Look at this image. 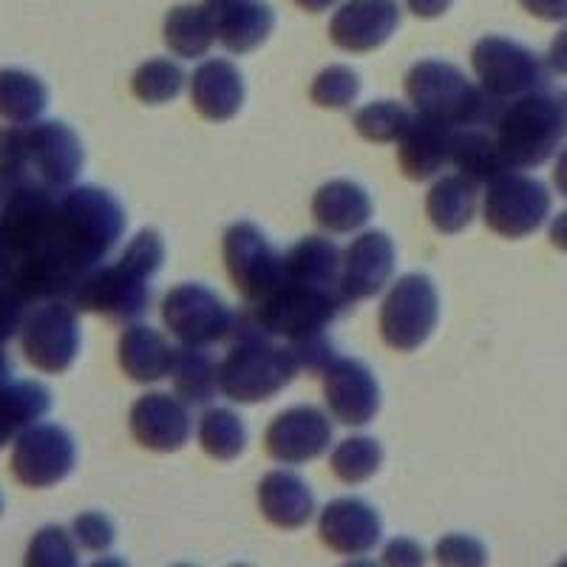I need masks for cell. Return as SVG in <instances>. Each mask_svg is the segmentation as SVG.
Instances as JSON below:
<instances>
[{
  "mask_svg": "<svg viewBox=\"0 0 567 567\" xmlns=\"http://www.w3.org/2000/svg\"><path fill=\"white\" fill-rule=\"evenodd\" d=\"M165 245L154 227H145L128 241L114 265H100L78 281L69 301L74 310L100 312L111 321H134L151 303V281L159 272Z\"/></svg>",
  "mask_w": 567,
  "mask_h": 567,
  "instance_id": "obj_1",
  "label": "cell"
},
{
  "mask_svg": "<svg viewBox=\"0 0 567 567\" xmlns=\"http://www.w3.org/2000/svg\"><path fill=\"white\" fill-rule=\"evenodd\" d=\"M125 233V210L114 194L94 185L69 187L58 196L49 247L80 278L97 270Z\"/></svg>",
  "mask_w": 567,
  "mask_h": 567,
  "instance_id": "obj_2",
  "label": "cell"
},
{
  "mask_svg": "<svg viewBox=\"0 0 567 567\" xmlns=\"http://www.w3.org/2000/svg\"><path fill=\"white\" fill-rule=\"evenodd\" d=\"M301 363L290 343H276L252 321L250 312H236L230 349L219 363L221 394L233 403H261L290 386Z\"/></svg>",
  "mask_w": 567,
  "mask_h": 567,
  "instance_id": "obj_3",
  "label": "cell"
},
{
  "mask_svg": "<svg viewBox=\"0 0 567 567\" xmlns=\"http://www.w3.org/2000/svg\"><path fill=\"white\" fill-rule=\"evenodd\" d=\"M406 94L420 116L449 128H491L505 105L443 60H420L406 74Z\"/></svg>",
  "mask_w": 567,
  "mask_h": 567,
  "instance_id": "obj_4",
  "label": "cell"
},
{
  "mask_svg": "<svg viewBox=\"0 0 567 567\" xmlns=\"http://www.w3.org/2000/svg\"><path fill=\"white\" fill-rule=\"evenodd\" d=\"M494 136L511 171L545 165L567 140V89L534 91L505 103Z\"/></svg>",
  "mask_w": 567,
  "mask_h": 567,
  "instance_id": "obj_5",
  "label": "cell"
},
{
  "mask_svg": "<svg viewBox=\"0 0 567 567\" xmlns=\"http://www.w3.org/2000/svg\"><path fill=\"white\" fill-rule=\"evenodd\" d=\"M343 303L347 298L341 290L281 276L276 290L252 303V310L247 312L267 336L298 343L303 338L321 336L323 329L336 321Z\"/></svg>",
  "mask_w": 567,
  "mask_h": 567,
  "instance_id": "obj_6",
  "label": "cell"
},
{
  "mask_svg": "<svg viewBox=\"0 0 567 567\" xmlns=\"http://www.w3.org/2000/svg\"><path fill=\"white\" fill-rule=\"evenodd\" d=\"M471 65L488 97L503 105L550 85V65L542 63L539 54L530 52L528 45L496 34L483 38L471 49Z\"/></svg>",
  "mask_w": 567,
  "mask_h": 567,
  "instance_id": "obj_7",
  "label": "cell"
},
{
  "mask_svg": "<svg viewBox=\"0 0 567 567\" xmlns=\"http://www.w3.org/2000/svg\"><path fill=\"white\" fill-rule=\"evenodd\" d=\"M440 318L437 287L423 272H409L392 284L381 307V336L394 352H414L429 341Z\"/></svg>",
  "mask_w": 567,
  "mask_h": 567,
  "instance_id": "obj_8",
  "label": "cell"
},
{
  "mask_svg": "<svg viewBox=\"0 0 567 567\" xmlns=\"http://www.w3.org/2000/svg\"><path fill=\"white\" fill-rule=\"evenodd\" d=\"M550 216V194L534 176L519 171L488 182L483 199V219L488 230L503 239H525Z\"/></svg>",
  "mask_w": 567,
  "mask_h": 567,
  "instance_id": "obj_9",
  "label": "cell"
},
{
  "mask_svg": "<svg viewBox=\"0 0 567 567\" xmlns=\"http://www.w3.org/2000/svg\"><path fill=\"white\" fill-rule=\"evenodd\" d=\"M162 323L182 347H213L230 338L236 312L202 284H179L162 298Z\"/></svg>",
  "mask_w": 567,
  "mask_h": 567,
  "instance_id": "obj_10",
  "label": "cell"
},
{
  "mask_svg": "<svg viewBox=\"0 0 567 567\" xmlns=\"http://www.w3.org/2000/svg\"><path fill=\"white\" fill-rule=\"evenodd\" d=\"M225 265L233 287L247 303H258L276 290L284 276V256L267 241V236L250 221H236L225 233Z\"/></svg>",
  "mask_w": 567,
  "mask_h": 567,
  "instance_id": "obj_11",
  "label": "cell"
},
{
  "mask_svg": "<svg viewBox=\"0 0 567 567\" xmlns=\"http://www.w3.org/2000/svg\"><path fill=\"white\" fill-rule=\"evenodd\" d=\"M78 463L74 437L58 423H34L14 437L12 474L27 488H52L63 483Z\"/></svg>",
  "mask_w": 567,
  "mask_h": 567,
  "instance_id": "obj_12",
  "label": "cell"
},
{
  "mask_svg": "<svg viewBox=\"0 0 567 567\" xmlns=\"http://www.w3.org/2000/svg\"><path fill=\"white\" fill-rule=\"evenodd\" d=\"M20 343L29 363L45 374H60L80 352V323L74 307L65 301L38 303L23 321Z\"/></svg>",
  "mask_w": 567,
  "mask_h": 567,
  "instance_id": "obj_13",
  "label": "cell"
},
{
  "mask_svg": "<svg viewBox=\"0 0 567 567\" xmlns=\"http://www.w3.org/2000/svg\"><path fill=\"white\" fill-rule=\"evenodd\" d=\"M58 213V194L43 185L23 182V185L3 187L0 199V241L12 247L20 258L49 245Z\"/></svg>",
  "mask_w": 567,
  "mask_h": 567,
  "instance_id": "obj_14",
  "label": "cell"
},
{
  "mask_svg": "<svg viewBox=\"0 0 567 567\" xmlns=\"http://www.w3.org/2000/svg\"><path fill=\"white\" fill-rule=\"evenodd\" d=\"M29 140V179L52 194H65L74 187L83 171V142L65 123L45 120L27 125Z\"/></svg>",
  "mask_w": 567,
  "mask_h": 567,
  "instance_id": "obj_15",
  "label": "cell"
},
{
  "mask_svg": "<svg viewBox=\"0 0 567 567\" xmlns=\"http://www.w3.org/2000/svg\"><path fill=\"white\" fill-rule=\"evenodd\" d=\"M332 423L318 406H292L278 414L265 434V449L276 463L303 465L329 452Z\"/></svg>",
  "mask_w": 567,
  "mask_h": 567,
  "instance_id": "obj_16",
  "label": "cell"
},
{
  "mask_svg": "<svg viewBox=\"0 0 567 567\" xmlns=\"http://www.w3.org/2000/svg\"><path fill=\"white\" fill-rule=\"evenodd\" d=\"M318 536L332 554H372L383 539V519L361 496H338L318 511Z\"/></svg>",
  "mask_w": 567,
  "mask_h": 567,
  "instance_id": "obj_17",
  "label": "cell"
},
{
  "mask_svg": "<svg viewBox=\"0 0 567 567\" xmlns=\"http://www.w3.org/2000/svg\"><path fill=\"white\" fill-rule=\"evenodd\" d=\"M323 378V400L329 414L343 425L372 423L381 409V386L374 381L372 369L354 358H336Z\"/></svg>",
  "mask_w": 567,
  "mask_h": 567,
  "instance_id": "obj_18",
  "label": "cell"
},
{
  "mask_svg": "<svg viewBox=\"0 0 567 567\" xmlns=\"http://www.w3.org/2000/svg\"><path fill=\"white\" fill-rule=\"evenodd\" d=\"M128 420L136 443L159 454L179 452L194 432V420H190L185 400L165 392L142 394L131 406Z\"/></svg>",
  "mask_w": 567,
  "mask_h": 567,
  "instance_id": "obj_19",
  "label": "cell"
},
{
  "mask_svg": "<svg viewBox=\"0 0 567 567\" xmlns=\"http://www.w3.org/2000/svg\"><path fill=\"white\" fill-rule=\"evenodd\" d=\"M400 27L398 0H347L329 23V40L352 54L381 49Z\"/></svg>",
  "mask_w": 567,
  "mask_h": 567,
  "instance_id": "obj_20",
  "label": "cell"
},
{
  "mask_svg": "<svg viewBox=\"0 0 567 567\" xmlns=\"http://www.w3.org/2000/svg\"><path fill=\"white\" fill-rule=\"evenodd\" d=\"M394 245L383 230H367L343 250L341 292L347 301L378 296L394 272Z\"/></svg>",
  "mask_w": 567,
  "mask_h": 567,
  "instance_id": "obj_21",
  "label": "cell"
},
{
  "mask_svg": "<svg viewBox=\"0 0 567 567\" xmlns=\"http://www.w3.org/2000/svg\"><path fill=\"white\" fill-rule=\"evenodd\" d=\"M258 511L267 523L281 530H298L318 514L316 494L296 471H270L258 483Z\"/></svg>",
  "mask_w": 567,
  "mask_h": 567,
  "instance_id": "obj_22",
  "label": "cell"
},
{
  "mask_svg": "<svg viewBox=\"0 0 567 567\" xmlns=\"http://www.w3.org/2000/svg\"><path fill=\"white\" fill-rule=\"evenodd\" d=\"M190 103L210 123H227L245 103V80L230 60H205L190 78Z\"/></svg>",
  "mask_w": 567,
  "mask_h": 567,
  "instance_id": "obj_23",
  "label": "cell"
},
{
  "mask_svg": "<svg viewBox=\"0 0 567 567\" xmlns=\"http://www.w3.org/2000/svg\"><path fill=\"white\" fill-rule=\"evenodd\" d=\"M457 128L440 125L425 116H414V123L398 142L400 168L409 179L423 182L437 176L445 165H452V148Z\"/></svg>",
  "mask_w": 567,
  "mask_h": 567,
  "instance_id": "obj_24",
  "label": "cell"
},
{
  "mask_svg": "<svg viewBox=\"0 0 567 567\" xmlns=\"http://www.w3.org/2000/svg\"><path fill=\"white\" fill-rule=\"evenodd\" d=\"M176 349L159 329L134 323L120 336V367L136 383H159L174 372Z\"/></svg>",
  "mask_w": 567,
  "mask_h": 567,
  "instance_id": "obj_25",
  "label": "cell"
},
{
  "mask_svg": "<svg viewBox=\"0 0 567 567\" xmlns=\"http://www.w3.org/2000/svg\"><path fill=\"white\" fill-rule=\"evenodd\" d=\"M312 219L327 233H354L372 219V199L361 185L349 179H332L312 196Z\"/></svg>",
  "mask_w": 567,
  "mask_h": 567,
  "instance_id": "obj_26",
  "label": "cell"
},
{
  "mask_svg": "<svg viewBox=\"0 0 567 567\" xmlns=\"http://www.w3.org/2000/svg\"><path fill=\"white\" fill-rule=\"evenodd\" d=\"M480 205L477 182L463 174L443 176L425 196V216L445 236L465 230L474 221Z\"/></svg>",
  "mask_w": 567,
  "mask_h": 567,
  "instance_id": "obj_27",
  "label": "cell"
},
{
  "mask_svg": "<svg viewBox=\"0 0 567 567\" xmlns=\"http://www.w3.org/2000/svg\"><path fill=\"white\" fill-rule=\"evenodd\" d=\"M162 40L171 54L182 60H199L210 52V45L219 40V23L210 7H174L162 27Z\"/></svg>",
  "mask_w": 567,
  "mask_h": 567,
  "instance_id": "obj_28",
  "label": "cell"
},
{
  "mask_svg": "<svg viewBox=\"0 0 567 567\" xmlns=\"http://www.w3.org/2000/svg\"><path fill=\"white\" fill-rule=\"evenodd\" d=\"M216 23H219V40L227 52L247 54L270 38L276 14L261 0H239L216 12Z\"/></svg>",
  "mask_w": 567,
  "mask_h": 567,
  "instance_id": "obj_29",
  "label": "cell"
},
{
  "mask_svg": "<svg viewBox=\"0 0 567 567\" xmlns=\"http://www.w3.org/2000/svg\"><path fill=\"white\" fill-rule=\"evenodd\" d=\"M452 165L463 176L474 179L477 185L499 179L511 174L503 151L496 145V136L491 128H457L452 148Z\"/></svg>",
  "mask_w": 567,
  "mask_h": 567,
  "instance_id": "obj_30",
  "label": "cell"
},
{
  "mask_svg": "<svg viewBox=\"0 0 567 567\" xmlns=\"http://www.w3.org/2000/svg\"><path fill=\"white\" fill-rule=\"evenodd\" d=\"M52 409V392L38 381H14L0 386V449Z\"/></svg>",
  "mask_w": 567,
  "mask_h": 567,
  "instance_id": "obj_31",
  "label": "cell"
},
{
  "mask_svg": "<svg viewBox=\"0 0 567 567\" xmlns=\"http://www.w3.org/2000/svg\"><path fill=\"white\" fill-rule=\"evenodd\" d=\"M174 389L190 406H207L221 392L219 363L207 352V347H179L174 363Z\"/></svg>",
  "mask_w": 567,
  "mask_h": 567,
  "instance_id": "obj_32",
  "label": "cell"
},
{
  "mask_svg": "<svg viewBox=\"0 0 567 567\" xmlns=\"http://www.w3.org/2000/svg\"><path fill=\"white\" fill-rule=\"evenodd\" d=\"M49 105L40 78L23 69H0V120L9 125H32Z\"/></svg>",
  "mask_w": 567,
  "mask_h": 567,
  "instance_id": "obj_33",
  "label": "cell"
},
{
  "mask_svg": "<svg viewBox=\"0 0 567 567\" xmlns=\"http://www.w3.org/2000/svg\"><path fill=\"white\" fill-rule=\"evenodd\" d=\"M199 445L205 449L207 457L230 463L239 457L247 445V429L241 417L230 409H207L199 417Z\"/></svg>",
  "mask_w": 567,
  "mask_h": 567,
  "instance_id": "obj_34",
  "label": "cell"
},
{
  "mask_svg": "<svg viewBox=\"0 0 567 567\" xmlns=\"http://www.w3.org/2000/svg\"><path fill=\"white\" fill-rule=\"evenodd\" d=\"M383 465V449L374 437H347L329 454V468L341 483L361 485L372 480Z\"/></svg>",
  "mask_w": 567,
  "mask_h": 567,
  "instance_id": "obj_35",
  "label": "cell"
},
{
  "mask_svg": "<svg viewBox=\"0 0 567 567\" xmlns=\"http://www.w3.org/2000/svg\"><path fill=\"white\" fill-rule=\"evenodd\" d=\"M185 71L179 69V63L165 58H154L148 63H142L131 78V91L136 94V100L148 105H162L171 103L182 94L185 89Z\"/></svg>",
  "mask_w": 567,
  "mask_h": 567,
  "instance_id": "obj_36",
  "label": "cell"
},
{
  "mask_svg": "<svg viewBox=\"0 0 567 567\" xmlns=\"http://www.w3.org/2000/svg\"><path fill=\"white\" fill-rule=\"evenodd\" d=\"M414 123V114L406 105L381 100V103H369L354 111V131L369 142H400L409 125Z\"/></svg>",
  "mask_w": 567,
  "mask_h": 567,
  "instance_id": "obj_37",
  "label": "cell"
},
{
  "mask_svg": "<svg viewBox=\"0 0 567 567\" xmlns=\"http://www.w3.org/2000/svg\"><path fill=\"white\" fill-rule=\"evenodd\" d=\"M23 567H80V545L71 530L45 525L29 539Z\"/></svg>",
  "mask_w": 567,
  "mask_h": 567,
  "instance_id": "obj_38",
  "label": "cell"
},
{
  "mask_svg": "<svg viewBox=\"0 0 567 567\" xmlns=\"http://www.w3.org/2000/svg\"><path fill=\"white\" fill-rule=\"evenodd\" d=\"M361 94V78L354 74L349 65H329L312 80L310 97L318 109L341 111L354 103V97Z\"/></svg>",
  "mask_w": 567,
  "mask_h": 567,
  "instance_id": "obj_39",
  "label": "cell"
},
{
  "mask_svg": "<svg viewBox=\"0 0 567 567\" xmlns=\"http://www.w3.org/2000/svg\"><path fill=\"white\" fill-rule=\"evenodd\" d=\"M23 182H32L27 125H0V187L23 185Z\"/></svg>",
  "mask_w": 567,
  "mask_h": 567,
  "instance_id": "obj_40",
  "label": "cell"
},
{
  "mask_svg": "<svg viewBox=\"0 0 567 567\" xmlns=\"http://www.w3.org/2000/svg\"><path fill=\"white\" fill-rule=\"evenodd\" d=\"M432 556L437 567H488L485 542L471 534H445L437 539Z\"/></svg>",
  "mask_w": 567,
  "mask_h": 567,
  "instance_id": "obj_41",
  "label": "cell"
},
{
  "mask_svg": "<svg viewBox=\"0 0 567 567\" xmlns=\"http://www.w3.org/2000/svg\"><path fill=\"white\" fill-rule=\"evenodd\" d=\"M71 536L85 554H109L116 542V528L103 511H83L71 519Z\"/></svg>",
  "mask_w": 567,
  "mask_h": 567,
  "instance_id": "obj_42",
  "label": "cell"
},
{
  "mask_svg": "<svg viewBox=\"0 0 567 567\" xmlns=\"http://www.w3.org/2000/svg\"><path fill=\"white\" fill-rule=\"evenodd\" d=\"M290 347L296 349L301 369H307L310 374H323L329 363L338 358L336 347H332V341H329L323 332L321 336H312V338H303V341L298 343H290Z\"/></svg>",
  "mask_w": 567,
  "mask_h": 567,
  "instance_id": "obj_43",
  "label": "cell"
},
{
  "mask_svg": "<svg viewBox=\"0 0 567 567\" xmlns=\"http://www.w3.org/2000/svg\"><path fill=\"white\" fill-rule=\"evenodd\" d=\"M381 565L383 567H425L429 565V554L412 536H394L381 548Z\"/></svg>",
  "mask_w": 567,
  "mask_h": 567,
  "instance_id": "obj_44",
  "label": "cell"
},
{
  "mask_svg": "<svg viewBox=\"0 0 567 567\" xmlns=\"http://www.w3.org/2000/svg\"><path fill=\"white\" fill-rule=\"evenodd\" d=\"M27 307L29 303L23 301L18 290H14L12 284L9 287H0V343L9 341L14 332L23 329V321H27Z\"/></svg>",
  "mask_w": 567,
  "mask_h": 567,
  "instance_id": "obj_45",
  "label": "cell"
},
{
  "mask_svg": "<svg viewBox=\"0 0 567 567\" xmlns=\"http://www.w3.org/2000/svg\"><path fill=\"white\" fill-rule=\"evenodd\" d=\"M519 3H523L525 12L539 20H548V23L567 20V0H519Z\"/></svg>",
  "mask_w": 567,
  "mask_h": 567,
  "instance_id": "obj_46",
  "label": "cell"
},
{
  "mask_svg": "<svg viewBox=\"0 0 567 567\" xmlns=\"http://www.w3.org/2000/svg\"><path fill=\"white\" fill-rule=\"evenodd\" d=\"M452 3L454 0H406L409 12H412L414 18H423V20L440 18V14L452 9Z\"/></svg>",
  "mask_w": 567,
  "mask_h": 567,
  "instance_id": "obj_47",
  "label": "cell"
},
{
  "mask_svg": "<svg viewBox=\"0 0 567 567\" xmlns=\"http://www.w3.org/2000/svg\"><path fill=\"white\" fill-rule=\"evenodd\" d=\"M548 65H550V71H556V74L567 78V27L561 29V32L554 38V43H550Z\"/></svg>",
  "mask_w": 567,
  "mask_h": 567,
  "instance_id": "obj_48",
  "label": "cell"
},
{
  "mask_svg": "<svg viewBox=\"0 0 567 567\" xmlns=\"http://www.w3.org/2000/svg\"><path fill=\"white\" fill-rule=\"evenodd\" d=\"M18 267H20L18 252H14L9 245H3V241H0V287H9V284H12Z\"/></svg>",
  "mask_w": 567,
  "mask_h": 567,
  "instance_id": "obj_49",
  "label": "cell"
},
{
  "mask_svg": "<svg viewBox=\"0 0 567 567\" xmlns=\"http://www.w3.org/2000/svg\"><path fill=\"white\" fill-rule=\"evenodd\" d=\"M548 239L556 250L567 252V210L556 213V219L550 221V230H548Z\"/></svg>",
  "mask_w": 567,
  "mask_h": 567,
  "instance_id": "obj_50",
  "label": "cell"
},
{
  "mask_svg": "<svg viewBox=\"0 0 567 567\" xmlns=\"http://www.w3.org/2000/svg\"><path fill=\"white\" fill-rule=\"evenodd\" d=\"M554 185L561 196L567 199V145L561 148V154L556 156V168H554Z\"/></svg>",
  "mask_w": 567,
  "mask_h": 567,
  "instance_id": "obj_51",
  "label": "cell"
},
{
  "mask_svg": "<svg viewBox=\"0 0 567 567\" xmlns=\"http://www.w3.org/2000/svg\"><path fill=\"white\" fill-rule=\"evenodd\" d=\"M85 567H128V561L123 556H111V554H100L97 559L89 561Z\"/></svg>",
  "mask_w": 567,
  "mask_h": 567,
  "instance_id": "obj_52",
  "label": "cell"
},
{
  "mask_svg": "<svg viewBox=\"0 0 567 567\" xmlns=\"http://www.w3.org/2000/svg\"><path fill=\"white\" fill-rule=\"evenodd\" d=\"M296 3L307 12H327L329 7H336L338 0H296Z\"/></svg>",
  "mask_w": 567,
  "mask_h": 567,
  "instance_id": "obj_53",
  "label": "cell"
},
{
  "mask_svg": "<svg viewBox=\"0 0 567 567\" xmlns=\"http://www.w3.org/2000/svg\"><path fill=\"white\" fill-rule=\"evenodd\" d=\"M341 567H383L381 559H372L369 554L363 556H347V561H343Z\"/></svg>",
  "mask_w": 567,
  "mask_h": 567,
  "instance_id": "obj_54",
  "label": "cell"
},
{
  "mask_svg": "<svg viewBox=\"0 0 567 567\" xmlns=\"http://www.w3.org/2000/svg\"><path fill=\"white\" fill-rule=\"evenodd\" d=\"M9 374H12V363H9L7 352H3V347H0V386H7Z\"/></svg>",
  "mask_w": 567,
  "mask_h": 567,
  "instance_id": "obj_55",
  "label": "cell"
},
{
  "mask_svg": "<svg viewBox=\"0 0 567 567\" xmlns=\"http://www.w3.org/2000/svg\"><path fill=\"white\" fill-rule=\"evenodd\" d=\"M233 3H239V0H207V7H210L213 12H221V9L233 7Z\"/></svg>",
  "mask_w": 567,
  "mask_h": 567,
  "instance_id": "obj_56",
  "label": "cell"
},
{
  "mask_svg": "<svg viewBox=\"0 0 567 567\" xmlns=\"http://www.w3.org/2000/svg\"><path fill=\"white\" fill-rule=\"evenodd\" d=\"M171 567H196V565H187V561H179V565H171Z\"/></svg>",
  "mask_w": 567,
  "mask_h": 567,
  "instance_id": "obj_57",
  "label": "cell"
},
{
  "mask_svg": "<svg viewBox=\"0 0 567 567\" xmlns=\"http://www.w3.org/2000/svg\"><path fill=\"white\" fill-rule=\"evenodd\" d=\"M556 567H567V556H565V559H561V561H559V565H556Z\"/></svg>",
  "mask_w": 567,
  "mask_h": 567,
  "instance_id": "obj_58",
  "label": "cell"
},
{
  "mask_svg": "<svg viewBox=\"0 0 567 567\" xmlns=\"http://www.w3.org/2000/svg\"><path fill=\"white\" fill-rule=\"evenodd\" d=\"M0 514H3V496H0Z\"/></svg>",
  "mask_w": 567,
  "mask_h": 567,
  "instance_id": "obj_59",
  "label": "cell"
},
{
  "mask_svg": "<svg viewBox=\"0 0 567 567\" xmlns=\"http://www.w3.org/2000/svg\"><path fill=\"white\" fill-rule=\"evenodd\" d=\"M230 567H250V565H230Z\"/></svg>",
  "mask_w": 567,
  "mask_h": 567,
  "instance_id": "obj_60",
  "label": "cell"
},
{
  "mask_svg": "<svg viewBox=\"0 0 567 567\" xmlns=\"http://www.w3.org/2000/svg\"><path fill=\"white\" fill-rule=\"evenodd\" d=\"M0 199H3V187H0Z\"/></svg>",
  "mask_w": 567,
  "mask_h": 567,
  "instance_id": "obj_61",
  "label": "cell"
}]
</instances>
